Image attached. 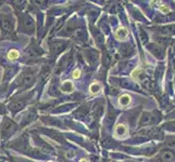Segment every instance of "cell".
Wrapping results in <instances>:
<instances>
[{"label":"cell","instance_id":"5","mask_svg":"<svg viewBox=\"0 0 175 162\" xmlns=\"http://www.w3.org/2000/svg\"><path fill=\"white\" fill-rule=\"evenodd\" d=\"M127 133V129L124 124H119L115 127V134L117 136H124Z\"/></svg>","mask_w":175,"mask_h":162},{"label":"cell","instance_id":"3","mask_svg":"<svg viewBox=\"0 0 175 162\" xmlns=\"http://www.w3.org/2000/svg\"><path fill=\"white\" fill-rule=\"evenodd\" d=\"M127 36H128V31H127L125 28H122V27L115 31V37H117L118 39H120V40L126 39Z\"/></svg>","mask_w":175,"mask_h":162},{"label":"cell","instance_id":"1","mask_svg":"<svg viewBox=\"0 0 175 162\" xmlns=\"http://www.w3.org/2000/svg\"><path fill=\"white\" fill-rule=\"evenodd\" d=\"M160 120L159 117H156L153 113H145L142 115V119H140V125H151L153 123L158 122Z\"/></svg>","mask_w":175,"mask_h":162},{"label":"cell","instance_id":"8","mask_svg":"<svg viewBox=\"0 0 175 162\" xmlns=\"http://www.w3.org/2000/svg\"><path fill=\"white\" fill-rule=\"evenodd\" d=\"M119 103H120V105H122V106H127V105L131 103V97H129V95H127V94L122 95V96L119 99Z\"/></svg>","mask_w":175,"mask_h":162},{"label":"cell","instance_id":"10","mask_svg":"<svg viewBox=\"0 0 175 162\" xmlns=\"http://www.w3.org/2000/svg\"><path fill=\"white\" fill-rule=\"evenodd\" d=\"M165 145L169 148H174L175 149V137H169L167 141V144Z\"/></svg>","mask_w":175,"mask_h":162},{"label":"cell","instance_id":"15","mask_svg":"<svg viewBox=\"0 0 175 162\" xmlns=\"http://www.w3.org/2000/svg\"><path fill=\"white\" fill-rule=\"evenodd\" d=\"M174 86H175V79H174Z\"/></svg>","mask_w":175,"mask_h":162},{"label":"cell","instance_id":"9","mask_svg":"<svg viewBox=\"0 0 175 162\" xmlns=\"http://www.w3.org/2000/svg\"><path fill=\"white\" fill-rule=\"evenodd\" d=\"M19 52L17 51V50H11L10 52L8 53V58L9 60H17L18 58H19Z\"/></svg>","mask_w":175,"mask_h":162},{"label":"cell","instance_id":"16","mask_svg":"<svg viewBox=\"0 0 175 162\" xmlns=\"http://www.w3.org/2000/svg\"><path fill=\"white\" fill-rule=\"evenodd\" d=\"M48 162H51V161H48Z\"/></svg>","mask_w":175,"mask_h":162},{"label":"cell","instance_id":"2","mask_svg":"<svg viewBox=\"0 0 175 162\" xmlns=\"http://www.w3.org/2000/svg\"><path fill=\"white\" fill-rule=\"evenodd\" d=\"M174 152L172 150L169 149H164L160 152V156H159V159L161 160V162H171L174 160Z\"/></svg>","mask_w":175,"mask_h":162},{"label":"cell","instance_id":"6","mask_svg":"<svg viewBox=\"0 0 175 162\" xmlns=\"http://www.w3.org/2000/svg\"><path fill=\"white\" fill-rule=\"evenodd\" d=\"M89 91L92 94H98L100 91H101V86H100V83H98V82H94V83L90 84Z\"/></svg>","mask_w":175,"mask_h":162},{"label":"cell","instance_id":"13","mask_svg":"<svg viewBox=\"0 0 175 162\" xmlns=\"http://www.w3.org/2000/svg\"><path fill=\"white\" fill-rule=\"evenodd\" d=\"M160 10L162 11V12H164V13H169L170 9L168 8V7H164V6H163V7H161V8H160Z\"/></svg>","mask_w":175,"mask_h":162},{"label":"cell","instance_id":"12","mask_svg":"<svg viewBox=\"0 0 175 162\" xmlns=\"http://www.w3.org/2000/svg\"><path fill=\"white\" fill-rule=\"evenodd\" d=\"M72 77H73L74 79H78L79 77H81V70L79 69H75L73 72V74H72Z\"/></svg>","mask_w":175,"mask_h":162},{"label":"cell","instance_id":"4","mask_svg":"<svg viewBox=\"0 0 175 162\" xmlns=\"http://www.w3.org/2000/svg\"><path fill=\"white\" fill-rule=\"evenodd\" d=\"M61 89H62L63 92L70 93V92H72V91H73L74 86H73V83H72L71 81L67 80V81H64V82L62 83V86H61Z\"/></svg>","mask_w":175,"mask_h":162},{"label":"cell","instance_id":"14","mask_svg":"<svg viewBox=\"0 0 175 162\" xmlns=\"http://www.w3.org/2000/svg\"><path fill=\"white\" fill-rule=\"evenodd\" d=\"M81 162H87V160H85V159H82Z\"/></svg>","mask_w":175,"mask_h":162},{"label":"cell","instance_id":"7","mask_svg":"<svg viewBox=\"0 0 175 162\" xmlns=\"http://www.w3.org/2000/svg\"><path fill=\"white\" fill-rule=\"evenodd\" d=\"M142 86H145L146 89H153V86H154V84H153V82H152L151 80H150L149 78H147V77H144V78H142Z\"/></svg>","mask_w":175,"mask_h":162},{"label":"cell","instance_id":"11","mask_svg":"<svg viewBox=\"0 0 175 162\" xmlns=\"http://www.w3.org/2000/svg\"><path fill=\"white\" fill-rule=\"evenodd\" d=\"M164 127L170 131H174L175 132V121L173 122H168L167 124H164Z\"/></svg>","mask_w":175,"mask_h":162}]
</instances>
